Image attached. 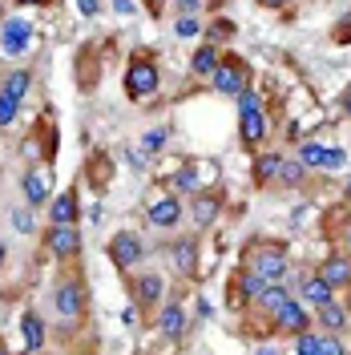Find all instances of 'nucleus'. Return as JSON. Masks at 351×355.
Wrapping results in <instances>:
<instances>
[{"instance_id":"nucleus-1","label":"nucleus","mask_w":351,"mask_h":355,"mask_svg":"<svg viewBox=\"0 0 351 355\" xmlns=\"http://www.w3.org/2000/svg\"><path fill=\"white\" fill-rule=\"evenodd\" d=\"M239 130H242L246 141L266 137V117H263V110H259V97H255L250 89H242L239 93Z\"/></svg>"},{"instance_id":"nucleus-2","label":"nucleus","mask_w":351,"mask_h":355,"mask_svg":"<svg viewBox=\"0 0 351 355\" xmlns=\"http://www.w3.org/2000/svg\"><path fill=\"white\" fill-rule=\"evenodd\" d=\"M250 270L266 283H279L286 275V254L279 246H259V250H250Z\"/></svg>"},{"instance_id":"nucleus-3","label":"nucleus","mask_w":351,"mask_h":355,"mask_svg":"<svg viewBox=\"0 0 351 355\" xmlns=\"http://www.w3.org/2000/svg\"><path fill=\"white\" fill-rule=\"evenodd\" d=\"M154 89H157V65L154 61H146V57L130 61V69H126V93H130V97H146V93H154Z\"/></svg>"},{"instance_id":"nucleus-4","label":"nucleus","mask_w":351,"mask_h":355,"mask_svg":"<svg viewBox=\"0 0 351 355\" xmlns=\"http://www.w3.org/2000/svg\"><path fill=\"white\" fill-rule=\"evenodd\" d=\"M210 81H214L219 93H234L239 97L246 89V69H242V61H219V69L210 73Z\"/></svg>"},{"instance_id":"nucleus-5","label":"nucleus","mask_w":351,"mask_h":355,"mask_svg":"<svg viewBox=\"0 0 351 355\" xmlns=\"http://www.w3.org/2000/svg\"><path fill=\"white\" fill-rule=\"evenodd\" d=\"M28 41H33V24L28 21H4V33H0V49L8 53V57H21L24 49H28Z\"/></svg>"},{"instance_id":"nucleus-6","label":"nucleus","mask_w":351,"mask_h":355,"mask_svg":"<svg viewBox=\"0 0 351 355\" xmlns=\"http://www.w3.org/2000/svg\"><path fill=\"white\" fill-rule=\"evenodd\" d=\"M49 250L61 254V259H69V254L81 250V234L73 230V222H53V230H49Z\"/></svg>"},{"instance_id":"nucleus-7","label":"nucleus","mask_w":351,"mask_h":355,"mask_svg":"<svg viewBox=\"0 0 351 355\" xmlns=\"http://www.w3.org/2000/svg\"><path fill=\"white\" fill-rule=\"evenodd\" d=\"M53 307H57V315H61V319H77V315L85 311V291L77 287V283L57 287V295H53Z\"/></svg>"},{"instance_id":"nucleus-8","label":"nucleus","mask_w":351,"mask_h":355,"mask_svg":"<svg viewBox=\"0 0 351 355\" xmlns=\"http://www.w3.org/2000/svg\"><path fill=\"white\" fill-rule=\"evenodd\" d=\"M110 259L117 266H133L137 259H142V239H137V234H130V230H121V234L110 243Z\"/></svg>"},{"instance_id":"nucleus-9","label":"nucleus","mask_w":351,"mask_h":355,"mask_svg":"<svg viewBox=\"0 0 351 355\" xmlns=\"http://www.w3.org/2000/svg\"><path fill=\"white\" fill-rule=\"evenodd\" d=\"M146 218L154 222V226H178V218H182V202L178 198H154L150 202V210H146Z\"/></svg>"},{"instance_id":"nucleus-10","label":"nucleus","mask_w":351,"mask_h":355,"mask_svg":"<svg viewBox=\"0 0 351 355\" xmlns=\"http://www.w3.org/2000/svg\"><path fill=\"white\" fill-rule=\"evenodd\" d=\"M24 198H28V206L49 202V170H44V166H37V170L24 174Z\"/></svg>"},{"instance_id":"nucleus-11","label":"nucleus","mask_w":351,"mask_h":355,"mask_svg":"<svg viewBox=\"0 0 351 355\" xmlns=\"http://www.w3.org/2000/svg\"><path fill=\"white\" fill-rule=\"evenodd\" d=\"M275 323H279L283 331H291V335H303V331H307V311H303L299 303H295V299H291L286 307L275 311Z\"/></svg>"},{"instance_id":"nucleus-12","label":"nucleus","mask_w":351,"mask_h":355,"mask_svg":"<svg viewBox=\"0 0 351 355\" xmlns=\"http://www.w3.org/2000/svg\"><path fill=\"white\" fill-rule=\"evenodd\" d=\"M162 291H166L162 275H142V279L133 283V295H137V303H142V307H154L157 299H162Z\"/></svg>"},{"instance_id":"nucleus-13","label":"nucleus","mask_w":351,"mask_h":355,"mask_svg":"<svg viewBox=\"0 0 351 355\" xmlns=\"http://www.w3.org/2000/svg\"><path fill=\"white\" fill-rule=\"evenodd\" d=\"M303 299H307L311 307H327L331 303V283L323 279V275H311V279H303V291H299Z\"/></svg>"},{"instance_id":"nucleus-14","label":"nucleus","mask_w":351,"mask_h":355,"mask_svg":"<svg viewBox=\"0 0 351 355\" xmlns=\"http://www.w3.org/2000/svg\"><path fill=\"white\" fill-rule=\"evenodd\" d=\"M157 331H162V335H170V339L186 331V315H182V307H178V303L162 307V315H157Z\"/></svg>"},{"instance_id":"nucleus-15","label":"nucleus","mask_w":351,"mask_h":355,"mask_svg":"<svg viewBox=\"0 0 351 355\" xmlns=\"http://www.w3.org/2000/svg\"><path fill=\"white\" fill-rule=\"evenodd\" d=\"M319 275L327 279L331 287H348V283H351V259H327Z\"/></svg>"},{"instance_id":"nucleus-16","label":"nucleus","mask_w":351,"mask_h":355,"mask_svg":"<svg viewBox=\"0 0 351 355\" xmlns=\"http://www.w3.org/2000/svg\"><path fill=\"white\" fill-rule=\"evenodd\" d=\"M21 335H24V347H28V352H41V343H44V323L37 319V315H24V319H21Z\"/></svg>"},{"instance_id":"nucleus-17","label":"nucleus","mask_w":351,"mask_h":355,"mask_svg":"<svg viewBox=\"0 0 351 355\" xmlns=\"http://www.w3.org/2000/svg\"><path fill=\"white\" fill-rule=\"evenodd\" d=\"M190 69H194L198 77H210V73L219 69V49H214V44H202L194 53V61H190Z\"/></svg>"},{"instance_id":"nucleus-18","label":"nucleus","mask_w":351,"mask_h":355,"mask_svg":"<svg viewBox=\"0 0 351 355\" xmlns=\"http://www.w3.org/2000/svg\"><path fill=\"white\" fill-rule=\"evenodd\" d=\"M49 218H53V222H73V218H77V198H73V194L53 198V206H49Z\"/></svg>"},{"instance_id":"nucleus-19","label":"nucleus","mask_w":351,"mask_h":355,"mask_svg":"<svg viewBox=\"0 0 351 355\" xmlns=\"http://www.w3.org/2000/svg\"><path fill=\"white\" fill-rule=\"evenodd\" d=\"M170 259H174V266L182 270V275H190L194 270V243H174V250H170Z\"/></svg>"},{"instance_id":"nucleus-20","label":"nucleus","mask_w":351,"mask_h":355,"mask_svg":"<svg viewBox=\"0 0 351 355\" xmlns=\"http://www.w3.org/2000/svg\"><path fill=\"white\" fill-rule=\"evenodd\" d=\"M259 303H263L266 311H279V307H286V303H291V295H286L279 283H266V291L259 295Z\"/></svg>"},{"instance_id":"nucleus-21","label":"nucleus","mask_w":351,"mask_h":355,"mask_svg":"<svg viewBox=\"0 0 351 355\" xmlns=\"http://www.w3.org/2000/svg\"><path fill=\"white\" fill-rule=\"evenodd\" d=\"M279 166H283L279 154H263L255 162V178H259V182H271V178H279Z\"/></svg>"},{"instance_id":"nucleus-22","label":"nucleus","mask_w":351,"mask_h":355,"mask_svg":"<svg viewBox=\"0 0 351 355\" xmlns=\"http://www.w3.org/2000/svg\"><path fill=\"white\" fill-rule=\"evenodd\" d=\"M343 319H348V315H343V311L335 307V303H327V307H319V327H327L331 335H335L339 327H343Z\"/></svg>"},{"instance_id":"nucleus-23","label":"nucleus","mask_w":351,"mask_h":355,"mask_svg":"<svg viewBox=\"0 0 351 355\" xmlns=\"http://www.w3.org/2000/svg\"><path fill=\"white\" fill-rule=\"evenodd\" d=\"M327 157H331V150H323V146H315V141L299 150V162H303V166H323V170H327Z\"/></svg>"},{"instance_id":"nucleus-24","label":"nucleus","mask_w":351,"mask_h":355,"mask_svg":"<svg viewBox=\"0 0 351 355\" xmlns=\"http://www.w3.org/2000/svg\"><path fill=\"white\" fill-rule=\"evenodd\" d=\"M17 110H21V97H12V93L0 89V125H8L17 117Z\"/></svg>"},{"instance_id":"nucleus-25","label":"nucleus","mask_w":351,"mask_h":355,"mask_svg":"<svg viewBox=\"0 0 351 355\" xmlns=\"http://www.w3.org/2000/svg\"><path fill=\"white\" fill-rule=\"evenodd\" d=\"M4 93H12V97H24V93H28V69H17V73L4 81Z\"/></svg>"},{"instance_id":"nucleus-26","label":"nucleus","mask_w":351,"mask_h":355,"mask_svg":"<svg viewBox=\"0 0 351 355\" xmlns=\"http://www.w3.org/2000/svg\"><path fill=\"white\" fill-rule=\"evenodd\" d=\"M214 214H219V198H198L194 202V218L198 222H210Z\"/></svg>"},{"instance_id":"nucleus-27","label":"nucleus","mask_w":351,"mask_h":355,"mask_svg":"<svg viewBox=\"0 0 351 355\" xmlns=\"http://www.w3.org/2000/svg\"><path fill=\"white\" fill-rule=\"evenodd\" d=\"M279 182H286V186H299V182H303V166L283 162V166H279Z\"/></svg>"},{"instance_id":"nucleus-28","label":"nucleus","mask_w":351,"mask_h":355,"mask_svg":"<svg viewBox=\"0 0 351 355\" xmlns=\"http://www.w3.org/2000/svg\"><path fill=\"white\" fill-rule=\"evenodd\" d=\"M295 339H299V343H295V352L299 355H315L319 352V335L315 331H303V335H295Z\"/></svg>"},{"instance_id":"nucleus-29","label":"nucleus","mask_w":351,"mask_h":355,"mask_svg":"<svg viewBox=\"0 0 351 355\" xmlns=\"http://www.w3.org/2000/svg\"><path fill=\"white\" fill-rule=\"evenodd\" d=\"M315 355H348V352H343V343L327 331V335H319V352H315Z\"/></svg>"},{"instance_id":"nucleus-30","label":"nucleus","mask_w":351,"mask_h":355,"mask_svg":"<svg viewBox=\"0 0 351 355\" xmlns=\"http://www.w3.org/2000/svg\"><path fill=\"white\" fill-rule=\"evenodd\" d=\"M242 291H246V295H255V299H259V295H263V291H266V279H259V275H255V270H250V275H246V279H242Z\"/></svg>"},{"instance_id":"nucleus-31","label":"nucleus","mask_w":351,"mask_h":355,"mask_svg":"<svg viewBox=\"0 0 351 355\" xmlns=\"http://www.w3.org/2000/svg\"><path fill=\"white\" fill-rule=\"evenodd\" d=\"M142 146H146L150 154H157V150L166 146V130H162V125H157V130H150V133H146V141H142Z\"/></svg>"},{"instance_id":"nucleus-32","label":"nucleus","mask_w":351,"mask_h":355,"mask_svg":"<svg viewBox=\"0 0 351 355\" xmlns=\"http://www.w3.org/2000/svg\"><path fill=\"white\" fill-rule=\"evenodd\" d=\"M174 33L182 37V41H190V37H198V21L194 17H182V21L174 24Z\"/></svg>"},{"instance_id":"nucleus-33","label":"nucleus","mask_w":351,"mask_h":355,"mask_svg":"<svg viewBox=\"0 0 351 355\" xmlns=\"http://www.w3.org/2000/svg\"><path fill=\"white\" fill-rule=\"evenodd\" d=\"M174 186H178V190H194V186H198V174H194V170H178V174H174Z\"/></svg>"},{"instance_id":"nucleus-34","label":"nucleus","mask_w":351,"mask_h":355,"mask_svg":"<svg viewBox=\"0 0 351 355\" xmlns=\"http://www.w3.org/2000/svg\"><path fill=\"white\" fill-rule=\"evenodd\" d=\"M12 222H17V230H24V234H28V230H33V218H28V214H24V210H17V214H12Z\"/></svg>"},{"instance_id":"nucleus-35","label":"nucleus","mask_w":351,"mask_h":355,"mask_svg":"<svg viewBox=\"0 0 351 355\" xmlns=\"http://www.w3.org/2000/svg\"><path fill=\"white\" fill-rule=\"evenodd\" d=\"M77 8H81L85 17H97V8H101V4H97V0H77Z\"/></svg>"},{"instance_id":"nucleus-36","label":"nucleus","mask_w":351,"mask_h":355,"mask_svg":"<svg viewBox=\"0 0 351 355\" xmlns=\"http://www.w3.org/2000/svg\"><path fill=\"white\" fill-rule=\"evenodd\" d=\"M113 8H117L121 17H130V12H133V0H113Z\"/></svg>"},{"instance_id":"nucleus-37","label":"nucleus","mask_w":351,"mask_h":355,"mask_svg":"<svg viewBox=\"0 0 351 355\" xmlns=\"http://www.w3.org/2000/svg\"><path fill=\"white\" fill-rule=\"evenodd\" d=\"M121 323H126V327H130V323H137V307H126V311H121Z\"/></svg>"},{"instance_id":"nucleus-38","label":"nucleus","mask_w":351,"mask_h":355,"mask_svg":"<svg viewBox=\"0 0 351 355\" xmlns=\"http://www.w3.org/2000/svg\"><path fill=\"white\" fill-rule=\"evenodd\" d=\"M198 4H202V0H178V8H182V12H194Z\"/></svg>"},{"instance_id":"nucleus-39","label":"nucleus","mask_w":351,"mask_h":355,"mask_svg":"<svg viewBox=\"0 0 351 355\" xmlns=\"http://www.w3.org/2000/svg\"><path fill=\"white\" fill-rule=\"evenodd\" d=\"M343 110L351 113V89H348V93H343Z\"/></svg>"},{"instance_id":"nucleus-40","label":"nucleus","mask_w":351,"mask_h":355,"mask_svg":"<svg viewBox=\"0 0 351 355\" xmlns=\"http://www.w3.org/2000/svg\"><path fill=\"white\" fill-rule=\"evenodd\" d=\"M255 355H275V352H271V347H259V352H255Z\"/></svg>"},{"instance_id":"nucleus-41","label":"nucleus","mask_w":351,"mask_h":355,"mask_svg":"<svg viewBox=\"0 0 351 355\" xmlns=\"http://www.w3.org/2000/svg\"><path fill=\"white\" fill-rule=\"evenodd\" d=\"M263 4H271V8H279V4H283V0H263Z\"/></svg>"},{"instance_id":"nucleus-42","label":"nucleus","mask_w":351,"mask_h":355,"mask_svg":"<svg viewBox=\"0 0 351 355\" xmlns=\"http://www.w3.org/2000/svg\"><path fill=\"white\" fill-rule=\"evenodd\" d=\"M21 4H44V0H21Z\"/></svg>"},{"instance_id":"nucleus-43","label":"nucleus","mask_w":351,"mask_h":355,"mask_svg":"<svg viewBox=\"0 0 351 355\" xmlns=\"http://www.w3.org/2000/svg\"><path fill=\"white\" fill-rule=\"evenodd\" d=\"M0 263H4V243H0Z\"/></svg>"},{"instance_id":"nucleus-44","label":"nucleus","mask_w":351,"mask_h":355,"mask_svg":"<svg viewBox=\"0 0 351 355\" xmlns=\"http://www.w3.org/2000/svg\"><path fill=\"white\" fill-rule=\"evenodd\" d=\"M348 198H351V178H348Z\"/></svg>"},{"instance_id":"nucleus-45","label":"nucleus","mask_w":351,"mask_h":355,"mask_svg":"<svg viewBox=\"0 0 351 355\" xmlns=\"http://www.w3.org/2000/svg\"><path fill=\"white\" fill-rule=\"evenodd\" d=\"M348 246H351V226H348Z\"/></svg>"},{"instance_id":"nucleus-46","label":"nucleus","mask_w":351,"mask_h":355,"mask_svg":"<svg viewBox=\"0 0 351 355\" xmlns=\"http://www.w3.org/2000/svg\"><path fill=\"white\" fill-rule=\"evenodd\" d=\"M0 33H4V17H0Z\"/></svg>"}]
</instances>
